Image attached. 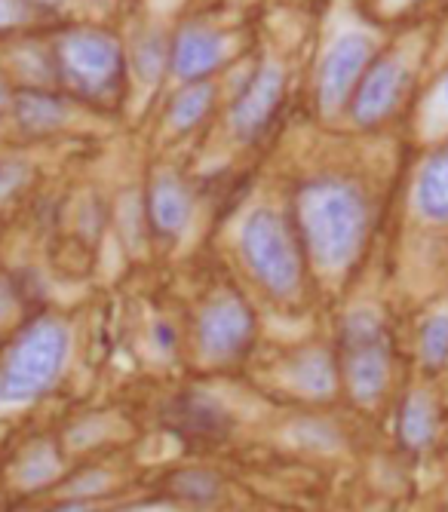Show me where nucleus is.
<instances>
[{"instance_id":"obj_1","label":"nucleus","mask_w":448,"mask_h":512,"mask_svg":"<svg viewBox=\"0 0 448 512\" xmlns=\"http://www.w3.org/2000/svg\"><path fill=\"white\" fill-rule=\"evenodd\" d=\"M369 234V206L344 181H317L298 197V240L323 267H347Z\"/></svg>"},{"instance_id":"obj_2","label":"nucleus","mask_w":448,"mask_h":512,"mask_svg":"<svg viewBox=\"0 0 448 512\" xmlns=\"http://www.w3.org/2000/svg\"><path fill=\"white\" fill-rule=\"evenodd\" d=\"M71 350L68 325L40 316L13 341L0 365V405H25L47 393L65 371Z\"/></svg>"},{"instance_id":"obj_3","label":"nucleus","mask_w":448,"mask_h":512,"mask_svg":"<svg viewBox=\"0 0 448 512\" xmlns=\"http://www.w3.org/2000/svg\"><path fill=\"white\" fill-rule=\"evenodd\" d=\"M243 255L258 283L277 295L292 298L301 289L304 264H301V240L292 224L271 209H258L243 224Z\"/></svg>"},{"instance_id":"obj_4","label":"nucleus","mask_w":448,"mask_h":512,"mask_svg":"<svg viewBox=\"0 0 448 512\" xmlns=\"http://www.w3.org/2000/svg\"><path fill=\"white\" fill-rule=\"evenodd\" d=\"M390 338L375 310H353L341 325V375L353 399L375 402L390 381Z\"/></svg>"},{"instance_id":"obj_5","label":"nucleus","mask_w":448,"mask_h":512,"mask_svg":"<svg viewBox=\"0 0 448 512\" xmlns=\"http://www.w3.org/2000/svg\"><path fill=\"white\" fill-rule=\"evenodd\" d=\"M255 319L243 298L237 295H218L212 298L200 319H197V341L200 350L212 362H234L252 347Z\"/></svg>"},{"instance_id":"obj_6","label":"nucleus","mask_w":448,"mask_h":512,"mask_svg":"<svg viewBox=\"0 0 448 512\" xmlns=\"http://www.w3.org/2000/svg\"><path fill=\"white\" fill-rule=\"evenodd\" d=\"M62 68L86 92H102L120 71V46L102 31H74L62 43Z\"/></svg>"},{"instance_id":"obj_7","label":"nucleus","mask_w":448,"mask_h":512,"mask_svg":"<svg viewBox=\"0 0 448 512\" xmlns=\"http://www.w3.org/2000/svg\"><path fill=\"white\" fill-rule=\"evenodd\" d=\"M369 53L372 43L366 34H344L332 43L320 68V105L326 111H338L347 102L356 80L363 77Z\"/></svg>"},{"instance_id":"obj_8","label":"nucleus","mask_w":448,"mask_h":512,"mask_svg":"<svg viewBox=\"0 0 448 512\" xmlns=\"http://www.w3.org/2000/svg\"><path fill=\"white\" fill-rule=\"evenodd\" d=\"M402 89H406V65L396 59H381L360 83L353 96V117L372 126L381 123L399 102Z\"/></svg>"},{"instance_id":"obj_9","label":"nucleus","mask_w":448,"mask_h":512,"mask_svg":"<svg viewBox=\"0 0 448 512\" xmlns=\"http://www.w3.org/2000/svg\"><path fill=\"white\" fill-rule=\"evenodd\" d=\"M280 96H283V71L277 65H264L234 105L231 123H234L237 135L255 138L267 126V120L274 117Z\"/></svg>"},{"instance_id":"obj_10","label":"nucleus","mask_w":448,"mask_h":512,"mask_svg":"<svg viewBox=\"0 0 448 512\" xmlns=\"http://www.w3.org/2000/svg\"><path fill=\"white\" fill-rule=\"evenodd\" d=\"M169 417H172V430H178L185 439H197V442L224 439V433L231 430L228 408L206 393H188L182 399H175Z\"/></svg>"},{"instance_id":"obj_11","label":"nucleus","mask_w":448,"mask_h":512,"mask_svg":"<svg viewBox=\"0 0 448 512\" xmlns=\"http://www.w3.org/2000/svg\"><path fill=\"white\" fill-rule=\"evenodd\" d=\"M221 59H224V37L215 34L212 28L194 25V28H185L175 40L172 65H175V74L185 80L206 77Z\"/></svg>"},{"instance_id":"obj_12","label":"nucleus","mask_w":448,"mask_h":512,"mask_svg":"<svg viewBox=\"0 0 448 512\" xmlns=\"http://www.w3.org/2000/svg\"><path fill=\"white\" fill-rule=\"evenodd\" d=\"M148 218L160 237H178L191 221V194L175 175H160L154 181Z\"/></svg>"},{"instance_id":"obj_13","label":"nucleus","mask_w":448,"mask_h":512,"mask_svg":"<svg viewBox=\"0 0 448 512\" xmlns=\"http://www.w3.org/2000/svg\"><path fill=\"white\" fill-rule=\"evenodd\" d=\"M436 433H439L436 402L427 393H412L399 411V442L412 451H424L436 442Z\"/></svg>"},{"instance_id":"obj_14","label":"nucleus","mask_w":448,"mask_h":512,"mask_svg":"<svg viewBox=\"0 0 448 512\" xmlns=\"http://www.w3.org/2000/svg\"><path fill=\"white\" fill-rule=\"evenodd\" d=\"M418 212L430 221H448V148L439 151L421 172L415 191Z\"/></svg>"},{"instance_id":"obj_15","label":"nucleus","mask_w":448,"mask_h":512,"mask_svg":"<svg viewBox=\"0 0 448 512\" xmlns=\"http://www.w3.org/2000/svg\"><path fill=\"white\" fill-rule=\"evenodd\" d=\"M16 117L28 132H50L65 123V108L59 99L43 92H22L16 99Z\"/></svg>"},{"instance_id":"obj_16","label":"nucleus","mask_w":448,"mask_h":512,"mask_svg":"<svg viewBox=\"0 0 448 512\" xmlns=\"http://www.w3.org/2000/svg\"><path fill=\"white\" fill-rule=\"evenodd\" d=\"M335 378H338V365L323 350H310V353L298 356L292 365V381L304 393H329L335 387Z\"/></svg>"},{"instance_id":"obj_17","label":"nucleus","mask_w":448,"mask_h":512,"mask_svg":"<svg viewBox=\"0 0 448 512\" xmlns=\"http://www.w3.org/2000/svg\"><path fill=\"white\" fill-rule=\"evenodd\" d=\"M169 491L188 506H209L221 494V479L209 470H182L169 479Z\"/></svg>"},{"instance_id":"obj_18","label":"nucleus","mask_w":448,"mask_h":512,"mask_svg":"<svg viewBox=\"0 0 448 512\" xmlns=\"http://www.w3.org/2000/svg\"><path fill=\"white\" fill-rule=\"evenodd\" d=\"M212 108V86L209 83H197L191 89H185L182 96L172 102V111H169V120L178 132H185L191 126H197Z\"/></svg>"},{"instance_id":"obj_19","label":"nucleus","mask_w":448,"mask_h":512,"mask_svg":"<svg viewBox=\"0 0 448 512\" xmlns=\"http://www.w3.org/2000/svg\"><path fill=\"white\" fill-rule=\"evenodd\" d=\"M418 347H421L424 365L439 368L448 362V313H433L430 319H424Z\"/></svg>"},{"instance_id":"obj_20","label":"nucleus","mask_w":448,"mask_h":512,"mask_svg":"<svg viewBox=\"0 0 448 512\" xmlns=\"http://www.w3.org/2000/svg\"><path fill=\"white\" fill-rule=\"evenodd\" d=\"M56 467H59V460L50 448H34L25 463V470H22V482L28 488H40L43 482H50L56 476Z\"/></svg>"},{"instance_id":"obj_21","label":"nucleus","mask_w":448,"mask_h":512,"mask_svg":"<svg viewBox=\"0 0 448 512\" xmlns=\"http://www.w3.org/2000/svg\"><path fill=\"white\" fill-rule=\"evenodd\" d=\"M25 13V0H0V28L16 25Z\"/></svg>"},{"instance_id":"obj_22","label":"nucleus","mask_w":448,"mask_h":512,"mask_svg":"<svg viewBox=\"0 0 448 512\" xmlns=\"http://www.w3.org/2000/svg\"><path fill=\"white\" fill-rule=\"evenodd\" d=\"M50 512H89V503L86 500H68V503H62V506H56Z\"/></svg>"},{"instance_id":"obj_23","label":"nucleus","mask_w":448,"mask_h":512,"mask_svg":"<svg viewBox=\"0 0 448 512\" xmlns=\"http://www.w3.org/2000/svg\"><path fill=\"white\" fill-rule=\"evenodd\" d=\"M7 307H10V289H7L4 279H0V316L7 313Z\"/></svg>"},{"instance_id":"obj_24","label":"nucleus","mask_w":448,"mask_h":512,"mask_svg":"<svg viewBox=\"0 0 448 512\" xmlns=\"http://www.w3.org/2000/svg\"><path fill=\"white\" fill-rule=\"evenodd\" d=\"M7 105H10V92H7L4 80H0V114H4V111H7Z\"/></svg>"},{"instance_id":"obj_25","label":"nucleus","mask_w":448,"mask_h":512,"mask_svg":"<svg viewBox=\"0 0 448 512\" xmlns=\"http://www.w3.org/2000/svg\"><path fill=\"white\" fill-rule=\"evenodd\" d=\"M114 512H142V509H114Z\"/></svg>"},{"instance_id":"obj_26","label":"nucleus","mask_w":448,"mask_h":512,"mask_svg":"<svg viewBox=\"0 0 448 512\" xmlns=\"http://www.w3.org/2000/svg\"><path fill=\"white\" fill-rule=\"evenodd\" d=\"M445 99H448V80H445Z\"/></svg>"}]
</instances>
